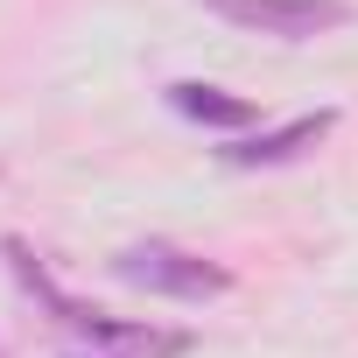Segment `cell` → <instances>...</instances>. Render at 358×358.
Instances as JSON below:
<instances>
[{
	"label": "cell",
	"instance_id": "cell-1",
	"mask_svg": "<svg viewBox=\"0 0 358 358\" xmlns=\"http://www.w3.org/2000/svg\"><path fill=\"white\" fill-rule=\"evenodd\" d=\"M113 274L141 295H169V302H211L232 288V274L204 253H183V246H169V239H141V246H120L113 253Z\"/></svg>",
	"mask_w": 358,
	"mask_h": 358
},
{
	"label": "cell",
	"instance_id": "cell-2",
	"mask_svg": "<svg viewBox=\"0 0 358 358\" xmlns=\"http://www.w3.org/2000/svg\"><path fill=\"white\" fill-rule=\"evenodd\" d=\"M204 8L246 36H274V43H316L330 29L351 22L344 0H204Z\"/></svg>",
	"mask_w": 358,
	"mask_h": 358
},
{
	"label": "cell",
	"instance_id": "cell-4",
	"mask_svg": "<svg viewBox=\"0 0 358 358\" xmlns=\"http://www.w3.org/2000/svg\"><path fill=\"white\" fill-rule=\"evenodd\" d=\"M169 106L183 113V120H197V127H218V134H239L253 120V99H239L225 85H204V78H176L169 85Z\"/></svg>",
	"mask_w": 358,
	"mask_h": 358
},
{
	"label": "cell",
	"instance_id": "cell-3",
	"mask_svg": "<svg viewBox=\"0 0 358 358\" xmlns=\"http://www.w3.org/2000/svg\"><path fill=\"white\" fill-rule=\"evenodd\" d=\"M330 127H337V113H330V106H316V113H295V120H281V127H267V134L225 141V148H218V162H225V169H281V162L309 155Z\"/></svg>",
	"mask_w": 358,
	"mask_h": 358
}]
</instances>
